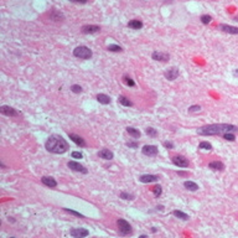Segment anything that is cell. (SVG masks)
Returning <instances> with one entry per match:
<instances>
[{
  "label": "cell",
  "mask_w": 238,
  "mask_h": 238,
  "mask_svg": "<svg viewBox=\"0 0 238 238\" xmlns=\"http://www.w3.org/2000/svg\"><path fill=\"white\" fill-rule=\"evenodd\" d=\"M70 235L75 238H83L89 235V231L86 228H73L70 231Z\"/></svg>",
  "instance_id": "30bf717a"
},
{
  "label": "cell",
  "mask_w": 238,
  "mask_h": 238,
  "mask_svg": "<svg viewBox=\"0 0 238 238\" xmlns=\"http://www.w3.org/2000/svg\"><path fill=\"white\" fill-rule=\"evenodd\" d=\"M117 226H118V231L121 236H128L133 233V228L130 226V223L128 221H125L124 218H118L117 221Z\"/></svg>",
  "instance_id": "277c9868"
},
{
  "label": "cell",
  "mask_w": 238,
  "mask_h": 238,
  "mask_svg": "<svg viewBox=\"0 0 238 238\" xmlns=\"http://www.w3.org/2000/svg\"><path fill=\"white\" fill-rule=\"evenodd\" d=\"M164 148H166V149H174V143L172 141H164Z\"/></svg>",
  "instance_id": "f35d334b"
},
{
  "label": "cell",
  "mask_w": 238,
  "mask_h": 238,
  "mask_svg": "<svg viewBox=\"0 0 238 238\" xmlns=\"http://www.w3.org/2000/svg\"><path fill=\"white\" fill-rule=\"evenodd\" d=\"M172 164L174 165H176V166H179V167H189V160L185 158V156H182V155H175L174 158H172Z\"/></svg>",
  "instance_id": "8992f818"
},
{
  "label": "cell",
  "mask_w": 238,
  "mask_h": 238,
  "mask_svg": "<svg viewBox=\"0 0 238 238\" xmlns=\"http://www.w3.org/2000/svg\"><path fill=\"white\" fill-rule=\"evenodd\" d=\"M208 167L211 169V170H213V171H223L225 170V164L222 162V161H212V162H210L208 164Z\"/></svg>",
  "instance_id": "ac0fdd59"
},
{
  "label": "cell",
  "mask_w": 238,
  "mask_h": 238,
  "mask_svg": "<svg viewBox=\"0 0 238 238\" xmlns=\"http://www.w3.org/2000/svg\"><path fill=\"white\" fill-rule=\"evenodd\" d=\"M125 129H126V133H128L130 136H133L134 139H139L140 135H141V133L139 131V129H136V128H134V126H126Z\"/></svg>",
  "instance_id": "ffe728a7"
},
{
  "label": "cell",
  "mask_w": 238,
  "mask_h": 238,
  "mask_svg": "<svg viewBox=\"0 0 238 238\" xmlns=\"http://www.w3.org/2000/svg\"><path fill=\"white\" fill-rule=\"evenodd\" d=\"M97 101H98L101 104H104V106H107V104H109V103L112 102L111 97L107 96V94H104V93H99V94H97Z\"/></svg>",
  "instance_id": "d6986e66"
},
{
  "label": "cell",
  "mask_w": 238,
  "mask_h": 238,
  "mask_svg": "<svg viewBox=\"0 0 238 238\" xmlns=\"http://www.w3.org/2000/svg\"><path fill=\"white\" fill-rule=\"evenodd\" d=\"M201 111V107L200 106H191V107H189V112L190 113H197V112H200Z\"/></svg>",
  "instance_id": "d590c367"
},
{
  "label": "cell",
  "mask_w": 238,
  "mask_h": 238,
  "mask_svg": "<svg viewBox=\"0 0 238 238\" xmlns=\"http://www.w3.org/2000/svg\"><path fill=\"white\" fill-rule=\"evenodd\" d=\"M118 102L121 104V106H124V107H131L133 106V103H131V101L129 99V98H126L125 96H119L118 97Z\"/></svg>",
  "instance_id": "cb8c5ba5"
},
{
  "label": "cell",
  "mask_w": 238,
  "mask_h": 238,
  "mask_svg": "<svg viewBox=\"0 0 238 238\" xmlns=\"http://www.w3.org/2000/svg\"><path fill=\"white\" fill-rule=\"evenodd\" d=\"M66 212H68V213H71V215H75V216H77V217H81V218H83L85 216L82 215V213H80V212H77V211H75V210H71V208H63Z\"/></svg>",
  "instance_id": "e575fe53"
},
{
  "label": "cell",
  "mask_w": 238,
  "mask_h": 238,
  "mask_svg": "<svg viewBox=\"0 0 238 238\" xmlns=\"http://www.w3.org/2000/svg\"><path fill=\"white\" fill-rule=\"evenodd\" d=\"M172 215H174L176 218H180V220H184V221H189V220H190V216H189L187 213H185V212H182V211H179V210H175V211L172 212Z\"/></svg>",
  "instance_id": "603a6c76"
},
{
  "label": "cell",
  "mask_w": 238,
  "mask_h": 238,
  "mask_svg": "<svg viewBox=\"0 0 238 238\" xmlns=\"http://www.w3.org/2000/svg\"><path fill=\"white\" fill-rule=\"evenodd\" d=\"M119 197L123 199V200H126V201H128V200H134L135 196H134L133 194H129V192H124V191H123V192H120Z\"/></svg>",
  "instance_id": "f546056e"
},
{
  "label": "cell",
  "mask_w": 238,
  "mask_h": 238,
  "mask_svg": "<svg viewBox=\"0 0 238 238\" xmlns=\"http://www.w3.org/2000/svg\"><path fill=\"white\" fill-rule=\"evenodd\" d=\"M98 156L101 159H104V160H112L114 158V154L109 149H102V150L98 151Z\"/></svg>",
  "instance_id": "e0dca14e"
},
{
  "label": "cell",
  "mask_w": 238,
  "mask_h": 238,
  "mask_svg": "<svg viewBox=\"0 0 238 238\" xmlns=\"http://www.w3.org/2000/svg\"><path fill=\"white\" fill-rule=\"evenodd\" d=\"M145 133H146V134H148L149 136H153V138L158 135V130H156L155 128H151V126L146 128V129H145Z\"/></svg>",
  "instance_id": "1f68e13d"
},
{
  "label": "cell",
  "mask_w": 238,
  "mask_h": 238,
  "mask_svg": "<svg viewBox=\"0 0 238 238\" xmlns=\"http://www.w3.org/2000/svg\"><path fill=\"white\" fill-rule=\"evenodd\" d=\"M41 182H42L45 186L50 187V189H53V187L57 186V181H56L52 176H42V177H41Z\"/></svg>",
  "instance_id": "2e32d148"
},
{
  "label": "cell",
  "mask_w": 238,
  "mask_h": 238,
  "mask_svg": "<svg viewBox=\"0 0 238 238\" xmlns=\"http://www.w3.org/2000/svg\"><path fill=\"white\" fill-rule=\"evenodd\" d=\"M0 113L2 116H6V117H17L19 116V112L15 108L10 107V106H1L0 107Z\"/></svg>",
  "instance_id": "52a82bcc"
},
{
  "label": "cell",
  "mask_w": 238,
  "mask_h": 238,
  "mask_svg": "<svg viewBox=\"0 0 238 238\" xmlns=\"http://www.w3.org/2000/svg\"><path fill=\"white\" fill-rule=\"evenodd\" d=\"M179 175H181V176H185V175H189V174H186V172H182V171H180V172H179Z\"/></svg>",
  "instance_id": "b9f144b4"
},
{
  "label": "cell",
  "mask_w": 238,
  "mask_h": 238,
  "mask_svg": "<svg viewBox=\"0 0 238 238\" xmlns=\"http://www.w3.org/2000/svg\"><path fill=\"white\" fill-rule=\"evenodd\" d=\"M67 166L72 170V171H76V172H81V174H88V170L80 162L75 161V160H71L67 162Z\"/></svg>",
  "instance_id": "5b68a950"
},
{
  "label": "cell",
  "mask_w": 238,
  "mask_h": 238,
  "mask_svg": "<svg viewBox=\"0 0 238 238\" xmlns=\"http://www.w3.org/2000/svg\"><path fill=\"white\" fill-rule=\"evenodd\" d=\"M71 91H72L73 93H76V94H80V93L83 92V88H82L80 85H72V86H71Z\"/></svg>",
  "instance_id": "4dcf8cb0"
},
{
  "label": "cell",
  "mask_w": 238,
  "mask_h": 238,
  "mask_svg": "<svg viewBox=\"0 0 238 238\" xmlns=\"http://www.w3.org/2000/svg\"><path fill=\"white\" fill-rule=\"evenodd\" d=\"M156 208H158V210H160V211H162V210H164V207H162V206H158Z\"/></svg>",
  "instance_id": "7bdbcfd3"
},
{
  "label": "cell",
  "mask_w": 238,
  "mask_h": 238,
  "mask_svg": "<svg viewBox=\"0 0 238 238\" xmlns=\"http://www.w3.org/2000/svg\"><path fill=\"white\" fill-rule=\"evenodd\" d=\"M51 17L55 20V21H60V19H63V15L61 12H57V11H52V15Z\"/></svg>",
  "instance_id": "836d02e7"
},
{
  "label": "cell",
  "mask_w": 238,
  "mask_h": 238,
  "mask_svg": "<svg viewBox=\"0 0 238 238\" xmlns=\"http://www.w3.org/2000/svg\"><path fill=\"white\" fill-rule=\"evenodd\" d=\"M199 148L202 149V150H211V149H212V145H211L208 141H201L200 145H199Z\"/></svg>",
  "instance_id": "d6a6232c"
},
{
  "label": "cell",
  "mask_w": 238,
  "mask_h": 238,
  "mask_svg": "<svg viewBox=\"0 0 238 238\" xmlns=\"http://www.w3.org/2000/svg\"><path fill=\"white\" fill-rule=\"evenodd\" d=\"M151 191H153V194L155 195V197H159V196L162 194V187H161L160 185H156V186H154V187L151 189Z\"/></svg>",
  "instance_id": "f1b7e54d"
},
{
  "label": "cell",
  "mask_w": 238,
  "mask_h": 238,
  "mask_svg": "<svg viewBox=\"0 0 238 238\" xmlns=\"http://www.w3.org/2000/svg\"><path fill=\"white\" fill-rule=\"evenodd\" d=\"M179 73H180V71H179L177 67H171V68H169V70L165 71L164 76H165V78L169 80V81H175V80L179 77Z\"/></svg>",
  "instance_id": "9c48e42d"
},
{
  "label": "cell",
  "mask_w": 238,
  "mask_h": 238,
  "mask_svg": "<svg viewBox=\"0 0 238 238\" xmlns=\"http://www.w3.org/2000/svg\"><path fill=\"white\" fill-rule=\"evenodd\" d=\"M233 20H235V21H238V16H236V17H235Z\"/></svg>",
  "instance_id": "ee69618b"
},
{
  "label": "cell",
  "mask_w": 238,
  "mask_h": 238,
  "mask_svg": "<svg viewBox=\"0 0 238 238\" xmlns=\"http://www.w3.org/2000/svg\"><path fill=\"white\" fill-rule=\"evenodd\" d=\"M159 176L158 175H150V174H146V175H141L139 177V181L143 182V184H150V182H155V181H159Z\"/></svg>",
  "instance_id": "9a60e30c"
},
{
  "label": "cell",
  "mask_w": 238,
  "mask_h": 238,
  "mask_svg": "<svg viewBox=\"0 0 238 238\" xmlns=\"http://www.w3.org/2000/svg\"><path fill=\"white\" fill-rule=\"evenodd\" d=\"M141 153L146 156H156L159 153V149L155 145H144L141 149Z\"/></svg>",
  "instance_id": "ba28073f"
},
{
  "label": "cell",
  "mask_w": 238,
  "mask_h": 238,
  "mask_svg": "<svg viewBox=\"0 0 238 238\" xmlns=\"http://www.w3.org/2000/svg\"><path fill=\"white\" fill-rule=\"evenodd\" d=\"M184 186H185V189L189 190V191H197V190H199V185H197L196 182H194V181H185V182H184Z\"/></svg>",
  "instance_id": "7402d4cb"
},
{
  "label": "cell",
  "mask_w": 238,
  "mask_h": 238,
  "mask_svg": "<svg viewBox=\"0 0 238 238\" xmlns=\"http://www.w3.org/2000/svg\"><path fill=\"white\" fill-rule=\"evenodd\" d=\"M238 126L233 124H227V123H221V124H210L205 125L197 129L199 135H223L225 133H237Z\"/></svg>",
  "instance_id": "6da1fadb"
},
{
  "label": "cell",
  "mask_w": 238,
  "mask_h": 238,
  "mask_svg": "<svg viewBox=\"0 0 238 238\" xmlns=\"http://www.w3.org/2000/svg\"><path fill=\"white\" fill-rule=\"evenodd\" d=\"M68 136H70V139H71L73 143H76V144H77L78 146H81V148H85V146L87 145L86 140H85L82 136L77 135V134H73V133H68Z\"/></svg>",
  "instance_id": "5bb4252c"
},
{
  "label": "cell",
  "mask_w": 238,
  "mask_h": 238,
  "mask_svg": "<svg viewBox=\"0 0 238 238\" xmlns=\"http://www.w3.org/2000/svg\"><path fill=\"white\" fill-rule=\"evenodd\" d=\"M45 148L48 153L52 154H63L70 149L68 143L66 141V139H63V136L58 135V134H52L48 136V139L45 143Z\"/></svg>",
  "instance_id": "7a4b0ae2"
},
{
  "label": "cell",
  "mask_w": 238,
  "mask_h": 238,
  "mask_svg": "<svg viewBox=\"0 0 238 238\" xmlns=\"http://www.w3.org/2000/svg\"><path fill=\"white\" fill-rule=\"evenodd\" d=\"M233 76H235V77H238V70H235V71H233Z\"/></svg>",
  "instance_id": "60d3db41"
},
{
  "label": "cell",
  "mask_w": 238,
  "mask_h": 238,
  "mask_svg": "<svg viewBox=\"0 0 238 238\" xmlns=\"http://www.w3.org/2000/svg\"><path fill=\"white\" fill-rule=\"evenodd\" d=\"M71 156H72L73 159H82V158H83V154H82L81 151H72Z\"/></svg>",
  "instance_id": "74e56055"
},
{
  "label": "cell",
  "mask_w": 238,
  "mask_h": 238,
  "mask_svg": "<svg viewBox=\"0 0 238 238\" xmlns=\"http://www.w3.org/2000/svg\"><path fill=\"white\" fill-rule=\"evenodd\" d=\"M73 56L77 58H81V60H89L93 56V52L89 47L82 45V46H77L73 50Z\"/></svg>",
  "instance_id": "3957f363"
},
{
  "label": "cell",
  "mask_w": 238,
  "mask_h": 238,
  "mask_svg": "<svg viewBox=\"0 0 238 238\" xmlns=\"http://www.w3.org/2000/svg\"><path fill=\"white\" fill-rule=\"evenodd\" d=\"M123 82L126 85V86H129V87H134L135 86V82H134V80L131 78V77H129V76H123Z\"/></svg>",
  "instance_id": "d4e9b609"
},
{
  "label": "cell",
  "mask_w": 238,
  "mask_h": 238,
  "mask_svg": "<svg viewBox=\"0 0 238 238\" xmlns=\"http://www.w3.org/2000/svg\"><path fill=\"white\" fill-rule=\"evenodd\" d=\"M151 58H153L154 61H160V62H166V61H169V58H170V56H169V53H166V52H160V51H154V52H153V55H151Z\"/></svg>",
  "instance_id": "7c38bea8"
},
{
  "label": "cell",
  "mask_w": 238,
  "mask_h": 238,
  "mask_svg": "<svg viewBox=\"0 0 238 238\" xmlns=\"http://www.w3.org/2000/svg\"><path fill=\"white\" fill-rule=\"evenodd\" d=\"M128 27L134 29V30H139V29L143 27V22L140 20H138V19H134V20H130L128 22Z\"/></svg>",
  "instance_id": "44dd1931"
},
{
  "label": "cell",
  "mask_w": 238,
  "mask_h": 238,
  "mask_svg": "<svg viewBox=\"0 0 238 238\" xmlns=\"http://www.w3.org/2000/svg\"><path fill=\"white\" fill-rule=\"evenodd\" d=\"M82 32L86 35L98 34V32H101V26H98V25H85V26H82Z\"/></svg>",
  "instance_id": "8fae6325"
},
{
  "label": "cell",
  "mask_w": 238,
  "mask_h": 238,
  "mask_svg": "<svg viewBox=\"0 0 238 238\" xmlns=\"http://www.w3.org/2000/svg\"><path fill=\"white\" fill-rule=\"evenodd\" d=\"M72 2H76V4H86L88 0H70Z\"/></svg>",
  "instance_id": "ab89813d"
},
{
  "label": "cell",
  "mask_w": 238,
  "mask_h": 238,
  "mask_svg": "<svg viewBox=\"0 0 238 238\" xmlns=\"http://www.w3.org/2000/svg\"><path fill=\"white\" fill-rule=\"evenodd\" d=\"M200 20H201V22H202L204 25H208V24L212 21V16H211V15L205 14V15H202V16L200 17Z\"/></svg>",
  "instance_id": "4316f807"
},
{
  "label": "cell",
  "mask_w": 238,
  "mask_h": 238,
  "mask_svg": "<svg viewBox=\"0 0 238 238\" xmlns=\"http://www.w3.org/2000/svg\"><path fill=\"white\" fill-rule=\"evenodd\" d=\"M107 50H108V51H111V52H121V51H123V48H121L119 45H116V43L108 45Z\"/></svg>",
  "instance_id": "484cf974"
},
{
  "label": "cell",
  "mask_w": 238,
  "mask_h": 238,
  "mask_svg": "<svg viewBox=\"0 0 238 238\" xmlns=\"http://www.w3.org/2000/svg\"><path fill=\"white\" fill-rule=\"evenodd\" d=\"M218 29L226 34H231V35H238V27L232 26V25H227V24H221L218 26Z\"/></svg>",
  "instance_id": "4fadbf2b"
},
{
  "label": "cell",
  "mask_w": 238,
  "mask_h": 238,
  "mask_svg": "<svg viewBox=\"0 0 238 238\" xmlns=\"http://www.w3.org/2000/svg\"><path fill=\"white\" fill-rule=\"evenodd\" d=\"M222 138H223L225 140H227V141H235V140H236L235 133H225V134L222 135Z\"/></svg>",
  "instance_id": "83f0119b"
},
{
  "label": "cell",
  "mask_w": 238,
  "mask_h": 238,
  "mask_svg": "<svg viewBox=\"0 0 238 238\" xmlns=\"http://www.w3.org/2000/svg\"><path fill=\"white\" fill-rule=\"evenodd\" d=\"M125 145L130 149H138V146H139L138 141H128V143H125Z\"/></svg>",
  "instance_id": "8d00e7d4"
}]
</instances>
